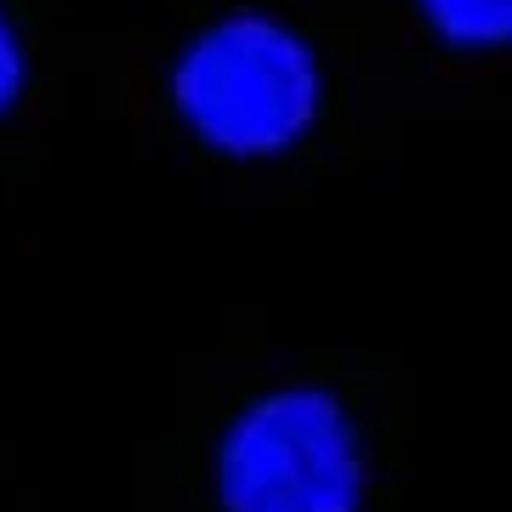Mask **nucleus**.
<instances>
[{
    "label": "nucleus",
    "instance_id": "1",
    "mask_svg": "<svg viewBox=\"0 0 512 512\" xmlns=\"http://www.w3.org/2000/svg\"><path fill=\"white\" fill-rule=\"evenodd\" d=\"M177 114L200 143L234 160L285 154L319 114V63L308 40L262 12H239L205 29L171 74Z\"/></svg>",
    "mask_w": 512,
    "mask_h": 512
},
{
    "label": "nucleus",
    "instance_id": "2",
    "mask_svg": "<svg viewBox=\"0 0 512 512\" xmlns=\"http://www.w3.org/2000/svg\"><path fill=\"white\" fill-rule=\"evenodd\" d=\"M228 512H359L365 467L342 404L319 387L256 399L217 461Z\"/></svg>",
    "mask_w": 512,
    "mask_h": 512
},
{
    "label": "nucleus",
    "instance_id": "3",
    "mask_svg": "<svg viewBox=\"0 0 512 512\" xmlns=\"http://www.w3.org/2000/svg\"><path fill=\"white\" fill-rule=\"evenodd\" d=\"M421 12L450 46H501L512 35V0H421Z\"/></svg>",
    "mask_w": 512,
    "mask_h": 512
},
{
    "label": "nucleus",
    "instance_id": "4",
    "mask_svg": "<svg viewBox=\"0 0 512 512\" xmlns=\"http://www.w3.org/2000/svg\"><path fill=\"white\" fill-rule=\"evenodd\" d=\"M18 92H23V46H18V35H12L6 12H0V114L18 103Z\"/></svg>",
    "mask_w": 512,
    "mask_h": 512
}]
</instances>
